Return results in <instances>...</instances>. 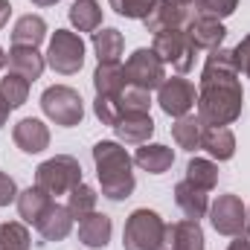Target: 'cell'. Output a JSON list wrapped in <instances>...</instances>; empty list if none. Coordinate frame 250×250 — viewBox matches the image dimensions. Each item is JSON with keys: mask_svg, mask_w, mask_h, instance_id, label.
Masks as SVG:
<instances>
[{"mask_svg": "<svg viewBox=\"0 0 250 250\" xmlns=\"http://www.w3.org/2000/svg\"><path fill=\"white\" fill-rule=\"evenodd\" d=\"M245 90L239 82V67L233 50H212L201 70L198 87V117L204 125H230L242 117Z\"/></svg>", "mask_w": 250, "mask_h": 250, "instance_id": "1", "label": "cell"}, {"mask_svg": "<svg viewBox=\"0 0 250 250\" xmlns=\"http://www.w3.org/2000/svg\"><path fill=\"white\" fill-rule=\"evenodd\" d=\"M93 163H96V175H99V184H102V195L111 198V201H125L137 181H134V160L131 154L125 151L120 143L114 140H99L93 146Z\"/></svg>", "mask_w": 250, "mask_h": 250, "instance_id": "2", "label": "cell"}, {"mask_svg": "<svg viewBox=\"0 0 250 250\" xmlns=\"http://www.w3.org/2000/svg\"><path fill=\"white\" fill-rule=\"evenodd\" d=\"M79 184H82V166L70 154H56V157L44 160L35 169V187L44 189L50 198L53 195H67L70 189H76Z\"/></svg>", "mask_w": 250, "mask_h": 250, "instance_id": "3", "label": "cell"}, {"mask_svg": "<svg viewBox=\"0 0 250 250\" xmlns=\"http://www.w3.org/2000/svg\"><path fill=\"white\" fill-rule=\"evenodd\" d=\"M166 221L154 209H134L125 221L123 248L125 250H160Z\"/></svg>", "mask_w": 250, "mask_h": 250, "instance_id": "4", "label": "cell"}, {"mask_svg": "<svg viewBox=\"0 0 250 250\" xmlns=\"http://www.w3.org/2000/svg\"><path fill=\"white\" fill-rule=\"evenodd\" d=\"M41 111L47 114V120H53L56 125L73 128V125L82 123V117H84V102H82V96L73 87L53 84L41 96Z\"/></svg>", "mask_w": 250, "mask_h": 250, "instance_id": "5", "label": "cell"}, {"mask_svg": "<svg viewBox=\"0 0 250 250\" xmlns=\"http://www.w3.org/2000/svg\"><path fill=\"white\" fill-rule=\"evenodd\" d=\"M125 84L128 87H140V90H154L166 82V64L160 62V56L148 47H140L128 56L125 62Z\"/></svg>", "mask_w": 250, "mask_h": 250, "instance_id": "6", "label": "cell"}, {"mask_svg": "<svg viewBox=\"0 0 250 250\" xmlns=\"http://www.w3.org/2000/svg\"><path fill=\"white\" fill-rule=\"evenodd\" d=\"M47 64L62 76L79 73L84 64V41L70 29H56V35L50 38V47H47Z\"/></svg>", "mask_w": 250, "mask_h": 250, "instance_id": "7", "label": "cell"}, {"mask_svg": "<svg viewBox=\"0 0 250 250\" xmlns=\"http://www.w3.org/2000/svg\"><path fill=\"white\" fill-rule=\"evenodd\" d=\"M163 64H172L178 73H189L195 64V44L189 38L187 29H163L154 35V47H151Z\"/></svg>", "mask_w": 250, "mask_h": 250, "instance_id": "8", "label": "cell"}, {"mask_svg": "<svg viewBox=\"0 0 250 250\" xmlns=\"http://www.w3.org/2000/svg\"><path fill=\"white\" fill-rule=\"evenodd\" d=\"M209 221L221 236H242L248 224V207L242 204L239 195H218L215 204L209 207Z\"/></svg>", "mask_w": 250, "mask_h": 250, "instance_id": "9", "label": "cell"}, {"mask_svg": "<svg viewBox=\"0 0 250 250\" xmlns=\"http://www.w3.org/2000/svg\"><path fill=\"white\" fill-rule=\"evenodd\" d=\"M157 90H160V93H157V102H160L163 114H169V117H175V120L187 117L189 111L198 105V93H195V84H192L189 79H181V76L166 79Z\"/></svg>", "mask_w": 250, "mask_h": 250, "instance_id": "10", "label": "cell"}, {"mask_svg": "<svg viewBox=\"0 0 250 250\" xmlns=\"http://www.w3.org/2000/svg\"><path fill=\"white\" fill-rule=\"evenodd\" d=\"M192 18H195V6L189 0H157V6L143 23L148 32L157 35L163 29H187Z\"/></svg>", "mask_w": 250, "mask_h": 250, "instance_id": "11", "label": "cell"}, {"mask_svg": "<svg viewBox=\"0 0 250 250\" xmlns=\"http://www.w3.org/2000/svg\"><path fill=\"white\" fill-rule=\"evenodd\" d=\"M160 250H204V230L198 221L184 218L178 224H166Z\"/></svg>", "mask_w": 250, "mask_h": 250, "instance_id": "12", "label": "cell"}, {"mask_svg": "<svg viewBox=\"0 0 250 250\" xmlns=\"http://www.w3.org/2000/svg\"><path fill=\"white\" fill-rule=\"evenodd\" d=\"M187 32H189V38H192V44H195V50H209V53L218 50L221 41L227 38L224 23L215 21V18H207V15H195L189 21Z\"/></svg>", "mask_w": 250, "mask_h": 250, "instance_id": "13", "label": "cell"}, {"mask_svg": "<svg viewBox=\"0 0 250 250\" xmlns=\"http://www.w3.org/2000/svg\"><path fill=\"white\" fill-rule=\"evenodd\" d=\"M12 140H15V146H18L23 154H41V151L50 146V128L41 123V120L26 117V120H21V123L15 125Z\"/></svg>", "mask_w": 250, "mask_h": 250, "instance_id": "14", "label": "cell"}, {"mask_svg": "<svg viewBox=\"0 0 250 250\" xmlns=\"http://www.w3.org/2000/svg\"><path fill=\"white\" fill-rule=\"evenodd\" d=\"M111 233H114V224H111V218H108L105 212H96V209H93L87 218L79 221V242H82L84 248H93V250L108 248Z\"/></svg>", "mask_w": 250, "mask_h": 250, "instance_id": "15", "label": "cell"}, {"mask_svg": "<svg viewBox=\"0 0 250 250\" xmlns=\"http://www.w3.org/2000/svg\"><path fill=\"white\" fill-rule=\"evenodd\" d=\"M6 64H9L12 73L23 76L26 82H35V79H41V73L47 67V59L35 47H12L9 56H6Z\"/></svg>", "mask_w": 250, "mask_h": 250, "instance_id": "16", "label": "cell"}, {"mask_svg": "<svg viewBox=\"0 0 250 250\" xmlns=\"http://www.w3.org/2000/svg\"><path fill=\"white\" fill-rule=\"evenodd\" d=\"M114 131L128 146H143L154 134V120L148 114H125V117H120V123L114 125Z\"/></svg>", "mask_w": 250, "mask_h": 250, "instance_id": "17", "label": "cell"}, {"mask_svg": "<svg viewBox=\"0 0 250 250\" xmlns=\"http://www.w3.org/2000/svg\"><path fill=\"white\" fill-rule=\"evenodd\" d=\"M35 230H38L47 242H62V239L70 236V230H73V215L67 212V207H62V204L53 201V207L44 212V218L35 224Z\"/></svg>", "mask_w": 250, "mask_h": 250, "instance_id": "18", "label": "cell"}, {"mask_svg": "<svg viewBox=\"0 0 250 250\" xmlns=\"http://www.w3.org/2000/svg\"><path fill=\"white\" fill-rule=\"evenodd\" d=\"M201 148H207L215 160H230L236 154V137L227 125H204Z\"/></svg>", "mask_w": 250, "mask_h": 250, "instance_id": "19", "label": "cell"}, {"mask_svg": "<svg viewBox=\"0 0 250 250\" xmlns=\"http://www.w3.org/2000/svg\"><path fill=\"white\" fill-rule=\"evenodd\" d=\"M134 163L140 169H146L148 175H163V172L172 169L175 151L169 146H160V143H151V146L143 143V148H137V154H134Z\"/></svg>", "mask_w": 250, "mask_h": 250, "instance_id": "20", "label": "cell"}, {"mask_svg": "<svg viewBox=\"0 0 250 250\" xmlns=\"http://www.w3.org/2000/svg\"><path fill=\"white\" fill-rule=\"evenodd\" d=\"M175 204L184 209V215H187V218H192V221L204 218V215H207V209H209L207 189L195 187L192 181H181V184L175 187Z\"/></svg>", "mask_w": 250, "mask_h": 250, "instance_id": "21", "label": "cell"}, {"mask_svg": "<svg viewBox=\"0 0 250 250\" xmlns=\"http://www.w3.org/2000/svg\"><path fill=\"white\" fill-rule=\"evenodd\" d=\"M53 207V198L38 187H29L23 192H18V212L26 224H38L44 218V212Z\"/></svg>", "mask_w": 250, "mask_h": 250, "instance_id": "22", "label": "cell"}, {"mask_svg": "<svg viewBox=\"0 0 250 250\" xmlns=\"http://www.w3.org/2000/svg\"><path fill=\"white\" fill-rule=\"evenodd\" d=\"M47 38V23L41 15H23L18 18L15 29H12V47H35Z\"/></svg>", "mask_w": 250, "mask_h": 250, "instance_id": "23", "label": "cell"}, {"mask_svg": "<svg viewBox=\"0 0 250 250\" xmlns=\"http://www.w3.org/2000/svg\"><path fill=\"white\" fill-rule=\"evenodd\" d=\"M123 32L114 29V26H105V29H96L93 32V50H96V59L99 64H120L123 56Z\"/></svg>", "mask_w": 250, "mask_h": 250, "instance_id": "24", "label": "cell"}, {"mask_svg": "<svg viewBox=\"0 0 250 250\" xmlns=\"http://www.w3.org/2000/svg\"><path fill=\"white\" fill-rule=\"evenodd\" d=\"M70 23L79 32H96L102 26V6L96 0H73V6H70Z\"/></svg>", "mask_w": 250, "mask_h": 250, "instance_id": "25", "label": "cell"}, {"mask_svg": "<svg viewBox=\"0 0 250 250\" xmlns=\"http://www.w3.org/2000/svg\"><path fill=\"white\" fill-rule=\"evenodd\" d=\"M96 96H120L125 90V70L120 64H99L93 73Z\"/></svg>", "mask_w": 250, "mask_h": 250, "instance_id": "26", "label": "cell"}, {"mask_svg": "<svg viewBox=\"0 0 250 250\" xmlns=\"http://www.w3.org/2000/svg\"><path fill=\"white\" fill-rule=\"evenodd\" d=\"M172 137H175V143L181 146V148H187V151H195V148H201V137H204V123H201V117H181L178 123L172 125Z\"/></svg>", "mask_w": 250, "mask_h": 250, "instance_id": "27", "label": "cell"}, {"mask_svg": "<svg viewBox=\"0 0 250 250\" xmlns=\"http://www.w3.org/2000/svg\"><path fill=\"white\" fill-rule=\"evenodd\" d=\"M93 209H96V192L87 187V184H79L76 189L67 192V212L73 215V221L87 218Z\"/></svg>", "mask_w": 250, "mask_h": 250, "instance_id": "28", "label": "cell"}, {"mask_svg": "<svg viewBox=\"0 0 250 250\" xmlns=\"http://www.w3.org/2000/svg\"><path fill=\"white\" fill-rule=\"evenodd\" d=\"M187 181H192L195 187L201 189H215L218 184V166L212 163V160H204V157H192L187 166Z\"/></svg>", "mask_w": 250, "mask_h": 250, "instance_id": "29", "label": "cell"}, {"mask_svg": "<svg viewBox=\"0 0 250 250\" xmlns=\"http://www.w3.org/2000/svg\"><path fill=\"white\" fill-rule=\"evenodd\" d=\"M0 93L12 108H21L29 99V82L23 76H18V73H9V76L0 79Z\"/></svg>", "mask_w": 250, "mask_h": 250, "instance_id": "30", "label": "cell"}, {"mask_svg": "<svg viewBox=\"0 0 250 250\" xmlns=\"http://www.w3.org/2000/svg\"><path fill=\"white\" fill-rule=\"evenodd\" d=\"M0 250H29V230L18 221L0 224Z\"/></svg>", "mask_w": 250, "mask_h": 250, "instance_id": "31", "label": "cell"}, {"mask_svg": "<svg viewBox=\"0 0 250 250\" xmlns=\"http://www.w3.org/2000/svg\"><path fill=\"white\" fill-rule=\"evenodd\" d=\"M120 108H123V117L125 114H148V108H151V93L125 84L123 96H120Z\"/></svg>", "mask_w": 250, "mask_h": 250, "instance_id": "32", "label": "cell"}, {"mask_svg": "<svg viewBox=\"0 0 250 250\" xmlns=\"http://www.w3.org/2000/svg\"><path fill=\"white\" fill-rule=\"evenodd\" d=\"M111 9L123 18H134V21H146L151 15V9L157 6V0H108Z\"/></svg>", "mask_w": 250, "mask_h": 250, "instance_id": "33", "label": "cell"}, {"mask_svg": "<svg viewBox=\"0 0 250 250\" xmlns=\"http://www.w3.org/2000/svg\"><path fill=\"white\" fill-rule=\"evenodd\" d=\"M123 96V93H120ZM120 96H96V102H93V114H96V120L102 125H114L120 123V117H123V108H120Z\"/></svg>", "mask_w": 250, "mask_h": 250, "instance_id": "34", "label": "cell"}, {"mask_svg": "<svg viewBox=\"0 0 250 250\" xmlns=\"http://www.w3.org/2000/svg\"><path fill=\"white\" fill-rule=\"evenodd\" d=\"M192 6H195V15H207V18L221 21V18H230L236 12L239 0H195Z\"/></svg>", "mask_w": 250, "mask_h": 250, "instance_id": "35", "label": "cell"}, {"mask_svg": "<svg viewBox=\"0 0 250 250\" xmlns=\"http://www.w3.org/2000/svg\"><path fill=\"white\" fill-rule=\"evenodd\" d=\"M233 56H236V67H239V73H245L250 79V32L239 41V47L233 50Z\"/></svg>", "mask_w": 250, "mask_h": 250, "instance_id": "36", "label": "cell"}, {"mask_svg": "<svg viewBox=\"0 0 250 250\" xmlns=\"http://www.w3.org/2000/svg\"><path fill=\"white\" fill-rule=\"evenodd\" d=\"M12 201H18V187L6 172H0V207H9Z\"/></svg>", "mask_w": 250, "mask_h": 250, "instance_id": "37", "label": "cell"}, {"mask_svg": "<svg viewBox=\"0 0 250 250\" xmlns=\"http://www.w3.org/2000/svg\"><path fill=\"white\" fill-rule=\"evenodd\" d=\"M227 250H250V236H233Z\"/></svg>", "mask_w": 250, "mask_h": 250, "instance_id": "38", "label": "cell"}, {"mask_svg": "<svg viewBox=\"0 0 250 250\" xmlns=\"http://www.w3.org/2000/svg\"><path fill=\"white\" fill-rule=\"evenodd\" d=\"M9 15H12V6H9V0H0V29L6 26V21H9Z\"/></svg>", "mask_w": 250, "mask_h": 250, "instance_id": "39", "label": "cell"}, {"mask_svg": "<svg viewBox=\"0 0 250 250\" xmlns=\"http://www.w3.org/2000/svg\"><path fill=\"white\" fill-rule=\"evenodd\" d=\"M9 111H12V105L3 99V93H0V128L6 125V120H9Z\"/></svg>", "mask_w": 250, "mask_h": 250, "instance_id": "40", "label": "cell"}, {"mask_svg": "<svg viewBox=\"0 0 250 250\" xmlns=\"http://www.w3.org/2000/svg\"><path fill=\"white\" fill-rule=\"evenodd\" d=\"M32 3H35V6H56L59 0H32Z\"/></svg>", "mask_w": 250, "mask_h": 250, "instance_id": "41", "label": "cell"}, {"mask_svg": "<svg viewBox=\"0 0 250 250\" xmlns=\"http://www.w3.org/2000/svg\"><path fill=\"white\" fill-rule=\"evenodd\" d=\"M3 67H6V53L0 50V70H3Z\"/></svg>", "mask_w": 250, "mask_h": 250, "instance_id": "42", "label": "cell"}, {"mask_svg": "<svg viewBox=\"0 0 250 250\" xmlns=\"http://www.w3.org/2000/svg\"><path fill=\"white\" fill-rule=\"evenodd\" d=\"M245 230H248V236H250V209H248V224H245Z\"/></svg>", "mask_w": 250, "mask_h": 250, "instance_id": "43", "label": "cell"}, {"mask_svg": "<svg viewBox=\"0 0 250 250\" xmlns=\"http://www.w3.org/2000/svg\"><path fill=\"white\" fill-rule=\"evenodd\" d=\"M189 3H195V0H189Z\"/></svg>", "mask_w": 250, "mask_h": 250, "instance_id": "44", "label": "cell"}]
</instances>
